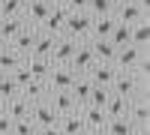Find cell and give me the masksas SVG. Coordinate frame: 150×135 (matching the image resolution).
<instances>
[{"label": "cell", "instance_id": "cell-1", "mask_svg": "<svg viewBox=\"0 0 150 135\" xmlns=\"http://www.w3.org/2000/svg\"><path fill=\"white\" fill-rule=\"evenodd\" d=\"M111 93L123 96V99H135V96H147V75H135V72H117Z\"/></svg>", "mask_w": 150, "mask_h": 135}, {"label": "cell", "instance_id": "cell-2", "mask_svg": "<svg viewBox=\"0 0 150 135\" xmlns=\"http://www.w3.org/2000/svg\"><path fill=\"white\" fill-rule=\"evenodd\" d=\"M147 6L150 0H117L114 6V18L120 24H138V21H147Z\"/></svg>", "mask_w": 150, "mask_h": 135}, {"label": "cell", "instance_id": "cell-3", "mask_svg": "<svg viewBox=\"0 0 150 135\" xmlns=\"http://www.w3.org/2000/svg\"><path fill=\"white\" fill-rule=\"evenodd\" d=\"M90 24H93L90 12H69L63 36H69V39H75V42H87V39H90Z\"/></svg>", "mask_w": 150, "mask_h": 135}, {"label": "cell", "instance_id": "cell-4", "mask_svg": "<svg viewBox=\"0 0 150 135\" xmlns=\"http://www.w3.org/2000/svg\"><path fill=\"white\" fill-rule=\"evenodd\" d=\"M93 63H96V57H93L90 39H87V42H78V45H75V54H72V60H69L66 66L75 72V75H87V72L93 69Z\"/></svg>", "mask_w": 150, "mask_h": 135}, {"label": "cell", "instance_id": "cell-5", "mask_svg": "<svg viewBox=\"0 0 150 135\" xmlns=\"http://www.w3.org/2000/svg\"><path fill=\"white\" fill-rule=\"evenodd\" d=\"M144 54H147L144 48L123 45V48H117V54H114V69H117V72H135V66L141 63Z\"/></svg>", "mask_w": 150, "mask_h": 135}, {"label": "cell", "instance_id": "cell-6", "mask_svg": "<svg viewBox=\"0 0 150 135\" xmlns=\"http://www.w3.org/2000/svg\"><path fill=\"white\" fill-rule=\"evenodd\" d=\"M51 0H30V3H24V12L21 18L27 27H42V21L48 18V12H51Z\"/></svg>", "mask_w": 150, "mask_h": 135}, {"label": "cell", "instance_id": "cell-7", "mask_svg": "<svg viewBox=\"0 0 150 135\" xmlns=\"http://www.w3.org/2000/svg\"><path fill=\"white\" fill-rule=\"evenodd\" d=\"M57 111L51 108V102L48 99H39V102H33L30 105V123L36 129H42V126H57Z\"/></svg>", "mask_w": 150, "mask_h": 135}, {"label": "cell", "instance_id": "cell-8", "mask_svg": "<svg viewBox=\"0 0 150 135\" xmlns=\"http://www.w3.org/2000/svg\"><path fill=\"white\" fill-rule=\"evenodd\" d=\"M75 78H78V75H75L69 66H54V69H51V75L45 78V87H48V93H63V90L72 87V81H75Z\"/></svg>", "mask_w": 150, "mask_h": 135}, {"label": "cell", "instance_id": "cell-9", "mask_svg": "<svg viewBox=\"0 0 150 135\" xmlns=\"http://www.w3.org/2000/svg\"><path fill=\"white\" fill-rule=\"evenodd\" d=\"M78 114H81V120H84V129H87V132H102L105 123H108L105 108H96V105H84V108H78Z\"/></svg>", "mask_w": 150, "mask_h": 135}, {"label": "cell", "instance_id": "cell-10", "mask_svg": "<svg viewBox=\"0 0 150 135\" xmlns=\"http://www.w3.org/2000/svg\"><path fill=\"white\" fill-rule=\"evenodd\" d=\"M66 15H69V9H66V6H60V3H54V6H51V12H48V18L42 21V27H39V30L51 33V36H63Z\"/></svg>", "mask_w": 150, "mask_h": 135}, {"label": "cell", "instance_id": "cell-11", "mask_svg": "<svg viewBox=\"0 0 150 135\" xmlns=\"http://www.w3.org/2000/svg\"><path fill=\"white\" fill-rule=\"evenodd\" d=\"M87 78L93 81V87H111L114 78H117V69H114V63H93Z\"/></svg>", "mask_w": 150, "mask_h": 135}, {"label": "cell", "instance_id": "cell-12", "mask_svg": "<svg viewBox=\"0 0 150 135\" xmlns=\"http://www.w3.org/2000/svg\"><path fill=\"white\" fill-rule=\"evenodd\" d=\"M75 39H69V36H57V45H54V51H51V63L54 66H66L69 60H72V54H75Z\"/></svg>", "mask_w": 150, "mask_h": 135}, {"label": "cell", "instance_id": "cell-13", "mask_svg": "<svg viewBox=\"0 0 150 135\" xmlns=\"http://www.w3.org/2000/svg\"><path fill=\"white\" fill-rule=\"evenodd\" d=\"M126 120L132 126H144L150 120V108H147V96H135L129 99V111H126Z\"/></svg>", "mask_w": 150, "mask_h": 135}, {"label": "cell", "instance_id": "cell-14", "mask_svg": "<svg viewBox=\"0 0 150 135\" xmlns=\"http://www.w3.org/2000/svg\"><path fill=\"white\" fill-rule=\"evenodd\" d=\"M24 66L30 69V75H33L36 81H45L48 75H51V69H54V63H51L48 57H33V54L24 57Z\"/></svg>", "mask_w": 150, "mask_h": 135}, {"label": "cell", "instance_id": "cell-15", "mask_svg": "<svg viewBox=\"0 0 150 135\" xmlns=\"http://www.w3.org/2000/svg\"><path fill=\"white\" fill-rule=\"evenodd\" d=\"M3 114H9L12 120H24V117L30 120V102L18 93V96H12V99L3 102Z\"/></svg>", "mask_w": 150, "mask_h": 135}, {"label": "cell", "instance_id": "cell-16", "mask_svg": "<svg viewBox=\"0 0 150 135\" xmlns=\"http://www.w3.org/2000/svg\"><path fill=\"white\" fill-rule=\"evenodd\" d=\"M57 129H60V135H87L84 120H81V114H78V111L63 114V117L57 120Z\"/></svg>", "mask_w": 150, "mask_h": 135}, {"label": "cell", "instance_id": "cell-17", "mask_svg": "<svg viewBox=\"0 0 150 135\" xmlns=\"http://www.w3.org/2000/svg\"><path fill=\"white\" fill-rule=\"evenodd\" d=\"M90 48H93V57H96V63H114L117 45L111 42V39H90Z\"/></svg>", "mask_w": 150, "mask_h": 135}, {"label": "cell", "instance_id": "cell-18", "mask_svg": "<svg viewBox=\"0 0 150 135\" xmlns=\"http://www.w3.org/2000/svg\"><path fill=\"white\" fill-rule=\"evenodd\" d=\"M48 102H51V108L57 111V117L78 111V105H75V99H72V93H69V90H63V93H48Z\"/></svg>", "mask_w": 150, "mask_h": 135}, {"label": "cell", "instance_id": "cell-19", "mask_svg": "<svg viewBox=\"0 0 150 135\" xmlns=\"http://www.w3.org/2000/svg\"><path fill=\"white\" fill-rule=\"evenodd\" d=\"M36 33H39V27H24V30L15 36V39L9 42V48H15L21 57H27V54H30V48H33V42H36Z\"/></svg>", "mask_w": 150, "mask_h": 135}, {"label": "cell", "instance_id": "cell-20", "mask_svg": "<svg viewBox=\"0 0 150 135\" xmlns=\"http://www.w3.org/2000/svg\"><path fill=\"white\" fill-rule=\"evenodd\" d=\"M117 18L114 15H93V24H90V39H108V33L114 30Z\"/></svg>", "mask_w": 150, "mask_h": 135}, {"label": "cell", "instance_id": "cell-21", "mask_svg": "<svg viewBox=\"0 0 150 135\" xmlns=\"http://www.w3.org/2000/svg\"><path fill=\"white\" fill-rule=\"evenodd\" d=\"M90 90H93V81L87 78V75H78V78L72 81L69 93H72V99H75V105H78V108L87 105V96H90Z\"/></svg>", "mask_w": 150, "mask_h": 135}, {"label": "cell", "instance_id": "cell-22", "mask_svg": "<svg viewBox=\"0 0 150 135\" xmlns=\"http://www.w3.org/2000/svg\"><path fill=\"white\" fill-rule=\"evenodd\" d=\"M54 45H57V36H51V33L39 30V33H36V42H33V48H30V54H33V57H51Z\"/></svg>", "mask_w": 150, "mask_h": 135}, {"label": "cell", "instance_id": "cell-23", "mask_svg": "<svg viewBox=\"0 0 150 135\" xmlns=\"http://www.w3.org/2000/svg\"><path fill=\"white\" fill-rule=\"evenodd\" d=\"M24 27H27V24H24V18H0V39L9 45Z\"/></svg>", "mask_w": 150, "mask_h": 135}, {"label": "cell", "instance_id": "cell-24", "mask_svg": "<svg viewBox=\"0 0 150 135\" xmlns=\"http://www.w3.org/2000/svg\"><path fill=\"white\" fill-rule=\"evenodd\" d=\"M129 45L147 51V45H150V27H147V21H138V24L129 27Z\"/></svg>", "mask_w": 150, "mask_h": 135}, {"label": "cell", "instance_id": "cell-25", "mask_svg": "<svg viewBox=\"0 0 150 135\" xmlns=\"http://www.w3.org/2000/svg\"><path fill=\"white\" fill-rule=\"evenodd\" d=\"M21 96L33 105V102H39V99H48V87H45V81H36L33 78V81H27L21 87Z\"/></svg>", "mask_w": 150, "mask_h": 135}, {"label": "cell", "instance_id": "cell-26", "mask_svg": "<svg viewBox=\"0 0 150 135\" xmlns=\"http://www.w3.org/2000/svg\"><path fill=\"white\" fill-rule=\"evenodd\" d=\"M21 60H24V57L15 51V48H9V45L0 48V75H9V72L21 63Z\"/></svg>", "mask_w": 150, "mask_h": 135}, {"label": "cell", "instance_id": "cell-27", "mask_svg": "<svg viewBox=\"0 0 150 135\" xmlns=\"http://www.w3.org/2000/svg\"><path fill=\"white\" fill-rule=\"evenodd\" d=\"M126 111H129V99L111 93L108 102H105V114H108V117H126Z\"/></svg>", "mask_w": 150, "mask_h": 135}, {"label": "cell", "instance_id": "cell-28", "mask_svg": "<svg viewBox=\"0 0 150 135\" xmlns=\"http://www.w3.org/2000/svg\"><path fill=\"white\" fill-rule=\"evenodd\" d=\"M132 123H129V120L126 117H108V123H105V135H132Z\"/></svg>", "mask_w": 150, "mask_h": 135}, {"label": "cell", "instance_id": "cell-29", "mask_svg": "<svg viewBox=\"0 0 150 135\" xmlns=\"http://www.w3.org/2000/svg\"><path fill=\"white\" fill-rule=\"evenodd\" d=\"M117 0H87V12L90 15H114Z\"/></svg>", "mask_w": 150, "mask_h": 135}, {"label": "cell", "instance_id": "cell-30", "mask_svg": "<svg viewBox=\"0 0 150 135\" xmlns=\"http://www.w3.org/2000/svg\"><path fill=\"white\" fill-rule=\"evenodd\" d=\"M24 0H3L0 3V18H21Z\"/></svg>", "mask_w": 150, "mask_h": 135}, {"label": "cell", "instance_id": "cell-31", "mask_svg": "<svg viewBox=\"0 0 150 135\" xmlns=\"http://www.w3.org/2000/svg\"><path fill=\"white\" fill-rule=\"evenodd\" d=\"M108 39L114 42L117 48H123V45H129V24H120V21H117V24H114V30L108 33Z\"/></svg>", "mask_w": 150, "mask_h": 135}, {"label": "cell", "instance_id": "cell-32", "mask_svg": "<svg viewBox=\"0 0 150 135\" xmlns=\"http://www.w3.org/2000/svg\"><path fill=\"white\" fill-rule=\"evenodd\" d=\"M21 90H18V84L12 81V75H0V99H12V96H18Z\"/></svg>", "mask_w": 150, "mask_h": 135}, {"label": "cell", "instance_id": "cell-33", "mask_svg": "<svg viewBox=\"0 0 150 135\" xmlns=\"http://www.w3.org/2000/svg\"><path fill=\"white\" fill-rule=\"evenodd\" d=\"M108 96H111V87H93L90 96H87V105H96V108H105L108 102Z\"/></svg>", "mask_w": 150, "mask_h": 135}, {"label": "cell", "instance_id": "cell-34", "mask_svg": "<svg viewBox=\"0 0 150 135\" xmlns=\"http://www.w3.org/2000/svg\"><path fill=\"white\" fill-rule=\"evenodd\" d=\"M9 75H12V81L18 84V90H21V87H24V84H27V81H33V75H30V69L24 66V60H21V63H18L15 69H12V72H9Z\"/></svg>", "mask_w": 150, "mask_h": 135}, {"label": "cell", "instance_id": "cell-35", "mask_svg": "<svg viewBox=\"0 0 150 135\" xmlns=\"http://www.w3.org/2000/svg\"><path fill=\"white\" fill-rule=\"evenodd\" d=\"M9 135H36V126L30 123L27 117H24V120H12V129H9Z\"/></svg>", "mask_w": 150, "mask_h": 135}, {"label": "cell", "instance_id": "cell-36", "mask_svg": "<svg viewBox=\"0 0 150 135\" xmlns=\"http://www.w3.org/2000/svg\"><path fill=\"white\" fill-rule=\"evenodd\" d=\"M60 6H66L69 12H87V0H57Z\"/></svg>", "mask_w": 150, "mask_h": 135}, {"label": "cell", "instance_id": "cell-37", "mask_svg": "<svg viewBox=\"0 0 150 135\" xmlns=\"http://www.w3.org/2000/svg\"><path fill=\"white\" fill-rule=\"evenodd\" d=\"M9 129H12V117L0 114V135H9Z\"/></svg>", "mask_w": 150, "mask_h": 135}, {"label": "cell", "instance_id": "cell-38", "mask_svg": "<svg viewBox=\"0 0 150 135\" xmlns=\"http://www.w3.org/2000/svg\"><path fill=\"white\" fill-rule=\"evenodd\" d=\"M36 135H60L57 126H42V129H36Z\"/></svg>", "mask_w": 150, "mask_h": 135}, {"label": "cell", "instance_id": "cell-39", "mask_svg": "<svg viewBox=\"0 0 150 135\" xmlns=\"http://www.w3.org/2000/svg\"><path fill=\"white\" fill-rule=\"evenodd\" d=\"M132 135H150V129H147V123H144V126H135V129H132Z\"/></svg>", "mask_w": 150, "mask_h": 135}, {"label": "cell", "instance_id": "cell-40", "mask_svg": "<svg viewBox=\"0 0 150 135\" xmlns=\"http://www.w3.org/2000/svg\"><path fill=\"white\" fill-rule=\"evenodd\" d=\"M0 114H3V99H0Z\"/></svg>", "mask_w": 150, "mask_h": 135}, {"label": "cell", "instance_id": "cell-41", "mask_svg": "<svg viewBox=\"0 0 150 135\" xmlns=\"http://www.w3.org/2000/svg\"><path fill=\"white\" fill-rule=\"evenodd\" d=\"M0 48H6V42H3V39H0Z\"/></svg>", "mask_w": 150, "mask_h": 135}, {"label": "cell", "instance_id": "cell-42", "mask_svg": "<svg viewBox=\"0 0 150 135\" xmlns=\"http://www.w3.org/2000/svg\"><path fill=\"white\" fill-rule=\"evenodd\" d=\"M24 3H30V0H24Z\"/></svg>", "mask_w": 150, "mask_h": 135}, {"label": "cell", "instance_id": "cell-43", "mask_svg": "<svg viewBox=\"0 0 150 135\" xmlns=\"http://www.w3.org/2000/svg\"><path fill=\"white\" fill-rule=\"evenodd\" d=\"M51 3H57V0H51Z\"/></svg>", "mask_w": 150, "mask_h": 135}, {"label": "cell", "instance_id": "cell-44", "mask_svg": "<svg viewBox=\"0 0 150 135\" xmlns=\"http://www.w3.org/2000/svg\"><path fill=\"white\" fill-rule=\"evenodd\" d=\"M0 3H3V0H0Z\"/></svg>", "mask_w": 150, "mask_h": 135}]
</instances>
